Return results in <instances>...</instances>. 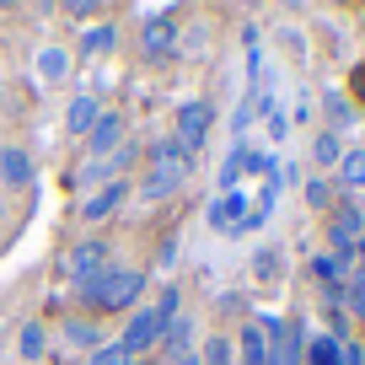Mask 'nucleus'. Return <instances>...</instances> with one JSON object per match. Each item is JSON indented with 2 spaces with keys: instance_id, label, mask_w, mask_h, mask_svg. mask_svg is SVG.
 Returning a JSON list of instances; mask_svg holds the SVG:
<instances>
[{
  "instance_id": "f257e3e1",
  "label": "nucleus",
  "mask_w": 365,
  "mask_h": 365,
  "mask_svg": "<svg viewBox=\"0 0 365 365\" xmlns=\"http://www.w3.org/2000/svg\"><path fill=\"white\" fill-rule=\"evenodd\" d=\"M145 296V274L140 269H103L91 285H81V301L91 312H129Z\"/></svg>"
},
{
  "instance_id": "f03ea898",
  "label": "nucleus",
  "mask_w": 365,
  "mask_h": 365,
  "mask_svg": "<svg viewBox=\"0 0 365 365\" xmlns=\"http://www.w3.org/2000/svg\"><path fill=\"white\" fill-rule=\"evenodd\" d=\"M182 178H188V150H182L178 140H161V145H156V156H150L145 182H140V199L161 205V199H172V194L182 188Z\"/></svg>"
},
{
  "instance_id": "7ed1b4c3",
  "label": "nucleus",
  "mask_w": 365,
  "mask_h": 365,
  "mask_svg": "<svg viewBox=\"0 0 365 365\" xmlns=\"http://www.w3.org/2000/svg\"><path fill=\"white\" fill-rule=\"evenodd\" d=\"M167 322H172V317H161L156 307H135V317H129V328H124V339H118V349H124V354H145L150 344H161Z\"/></svg>"
},
{
  "instance_id": "20e7f679",
  "label": "nucleus",
  "mask_w": 365,
  "mask_h": 365,
  "mask_svg": "<svg viewBox=\"0 0 365 365\" xmlns=\"http://www.w3.org/2000/svg\"><path fill=\"white\" fill-rule=\"evenodd\" d=\"M210 124H215V108H210V103H199V97H194V103H182V108H178V135H172V140H178V145L188 150V156H194V150L205 145Z\"/></svg>"
},
{
  "instance_id": "39448f33",
  "label": "nucleus",
  "mask_w": 365,
  "mask_h": 365,
  "mask_svg": "<svg viewBox=\"0 0 365 365\" xmlns=\"http://www.w3.org/2000/svg\"><path fill=\"white\" fill-rule=\"evenodd\" d=\"M108 269V247H103V242H81V247H70L65 252V279H70V285H91V279H97V274H103Z\"/></svg>"
},
{
  "instance_id": "423d86ee",
  "label": "nucleus",
  "mask_w": 365,
  "mask_h": 365,
  "mask_svg": "<svg viewBox=\"0 0 365 365\" xmlns=\"http://www.w3.org/2000/svg\"><path fill=\"white\" fill-rule=\"evenodd\" d=\"M140 43H145L150 59L178 54V27H172V16H167V11H161V16H145V27H140Z\"/></svg>"
},
{
  "instance_id": "0eeeda50",
  "label": "nucleus",
  "mask_w": 365,
  "mask_h": 365,
  "mask_svg": "<svg viewBox=\"0 0 365 365\" xmlns=\"http://www.w3.org/2000/svg\"><path fill=\"white\" fill-rule=\"evenodd\" d=\"M124 199H129V182H124V178H118V182H103V188H97V194L81 205V220H108L118 205H124Z\"/></svg>"
},
{
  "instance_id": "6e6552de",
  "label": "nucleus",
  "mask_w": 365,
  "mask_h": 365,
  "mask_svg": "<svg viewBox=\"0 0 365 365\" xmlns=\"http://www.w3.org/2000/svg\"><path fill=\"white\" fill-rule=\"evenodd\" d=\"M33 70H38L43 86H65V81H70V54L59 43H48V48H38V54H33Z\"/></svg>"
},
{
  "instance_id": "1a4fd4ad",
  "label": "nucleus",
  "mask_w": 365,
  "mask_h": 365,
  "mask_svg": "<svg viewBox=\"0 0 365 365\" xmlns=\"http://www.w3.org/2000/svg\"><path fill=\"white\" fill-rule=\"evenodd\" d=\"M118 145H124V118H118V113H103L97 124H91V161L113 156Z\"/></svg>"
},
{
  "instance_id": "9d476101",
  "label": "nucleus",
  "mask_w": 365,
  "mask_h": 365,
  "mask_svg": "<svg viewBox=\"0 0 365 365\" xmlns=\"http://www.w3.org/2000/svg\"><path fill=\"white\" fill-rule=\"evenodd\" d=\"M129 161H135V145H118L113 156L86 161V167H81V182H118V167H129Z\"/></svg>"
},
{
  "instance_id": "9b49d317",
  "label": "nucleus",
  "mask_w": 365,
  "mask_h": 365,
  "mask_svg": "<svg viewBox=\"0 0 365 365\" xmlns=\"http://www.w3.org/2000/svg\"><path fill=\"white\" fill-rule=\"evenodd\" d=\"M0 182H6V188H27V182H33V156L6 145L0 150Z\"/></svg>"
},
{
  "instance_id": "f8f14e48",
  "label": "nucleus",
  "mask_w": 365,
  "mask_h": 365,
  "mask_svg": "<svg viewBox=\"0 0 365 365\" xmlns=\"http://www.w3.org/2000/svg\"><path fill=\"white\" fill-rule=\"evenodd\" d=\"M103 118V108H97V97L91 91H81V97H70V108H65V129L70 135H91V124Z\"/></svg>"
},
{
  "instance_id": "ddd939ff",
  "label": "nucleus",
  "mask_w": 365,
  "mask_h": 365,
  "mask_svg": "<svg viewBox=\"0 0 365 365\" xmlns=\"http://www.w3.org/2000/svg\"><path fill=\"white\" fill-rule=\"evenodd\" d=\"M65 344H76V349H91V354H97V349H103V333L91 328L86 317H70V322H65Z\"/></svg>"
},
{
  "instance_id": "4468645a",
  "label": "nucleus",
  "mask_w": 365,
  "mask_h": 365,
  "mask_svg": "<svg viewBox=\"0 0 365 365\" xmlns=\"http://www.w3.org/2000/svg\"><path fill=\"white\" fill-rule=\"evenodd\" d=\"M312 161H317V167H339L344 161V140L333 135V129H322V135L312 140Z\"/></svg>"
},
{
  "instance_id": "2eb2a0df",
  "label": "nucleus",
  "mask_w": 365,
  "mask_h": 365,
  "mask_svg": "<svg viewBox=\"0 0 365 365\" xmlns=\"http://www.w3.org/2000/svg\"><path fill=\"white\" fill-rule=\"evenodd\" d=\"M118 43V33L108 22H97V27H81V54H108V48Z\"/></svg>"
},
{
  "instance_id": "dca6fc26",
  "label": "nucleus",
  "mask_w": 365,
  "mask_h": 365,
  "mask_svg": "<svg viewBox=\"0 0 365 365\" xmlns=\"http://www.w3.org/2000/svg\"><path fill=\"white\" fill-rule=\"evenodd\" d=\"M194 328H199L194 317H172L167 333H161V339H167V349H172V354H188V344H194Z\"/></svg>"
},
{
  "instance_id": "f3484780",
  "label": "nucleus",
  "mask_w": 365,
  "mask_h": 365,
  "mask_svg": "<svg viewBox=\"0 0 365 365\" xmlns=\"http://www.w3.org/2000/svg\"><path fill=\"white\" fill-rule=\"evenodd\" d=\"M16 349H22V360H43V322H22Z\"/></svg>"
},
{
  "instance_id": "a211bd4d",
  "label": "nucleus",
  "mask_w": 365,
  "mask_h": 365,
  "mask_svg": "<svg viewBox=\"0 0 365 365\" xmlns=\"http://www.w3.org/2000/svg\"><path fill=\"white\" fill-rule=\"evenodd\" d=\"M339 178L349 182V188H360V194H365V150H344V161H339Z\"/></svg>"
},
{
  "instance_id": "6ab92c4d",
  "label": "nucleus",
  "mask_w": 365,
  "mask_h": 365,
  "mask_svg": "<svg viewBox=\"0 0 365 365\" xmlns=\"http://www.w3.org/2000/svg\"><path fill=\"white\" fill-rule=\"evenodd\" d=\"M199 365H231V339H226V333H210V339H205Z\"/></svg>"
},
{
  "instance_id": "aec40b11",
  "label": "nucleus",
  "mask_w": 365,
  "mask_h": 365,
  "mask_svg": "<svg viewBox=\"0 0 365 365\" xmlns=\"http://www.w3.org/2000/svg\"><path fill=\"white\" fill-rule=\"evenodd\" d=\"M242 354H247V365H269V339L258 328H242Z\"/></svg>"
},
{
  "instance_id": "412c9836",
  "label": "nucleus",
  "mask_w": 365,
  "mask_h": 365,
  "mask_svg": "<svg viewBox=\"0 0 365 365\" xmlns=\"http://www.w3.org/2000/svg\"><path fill=\"white\" fill-rule=\"evenodd\" d=\"M307 360H312V365H339V339H328V333H322V339H312V344H307Z\"/></svg>"
},
{
  "instance_id": "4be33fe9",
  "label": "nucleus",
  "mask_w": 365,
  "mask_h": 365,
  "mask_svg": "<svg viewBox=\"0 0 365 365\" xmlns=\"http://www.w3.org/2000/svg\"><path fill=\"white\" fill-rule=\"evenodd\" d=\"M322 108H328V118H333V135H339L344 124H354V113H349V103H344L339 91H328V97H322Z\"/></svg>"
},
{
  "instance_id": "5701e85b",
  "label": "nucleus",
  "mask_w": 365,
  "mask_h": 365,
  "mask_svg": "<svg viewBox=\"0 0 365 365\" xmlns=\"http://www.w3.org/2000/svg\"><path fill=\"white\" fill-rule=\"evenodd\" d=\"M301 194H307V205H312V210H328L333 188H328V182H322V178H307V182H301Z\"/></svg>"
},
{
  "instance_id": "b1692460",
  "label": "nucleus",
  "mask_w": 365,
  "mask_h": 365,
  "mask_svg": "<svg viewBox=\"0 0 365 365\" xmlns=\"http://www.w3.org/2000/svg\"><path fill=\"white\" fill-rule=\"evenodd\" d=\"M86 365H135V354H124L118 344H103L97 354H86Z\"/></svg>"
},
{
  "instance_id": "393cba45",
  "label": "nucleus",
  "mask_w": 365,
  "mask_h": 365,
  "mask_svg": "<svg viewBox=\"0 0 365 365\" xmlns=\"http://www.w3.org/2000/svg\"><path fill=\"white\" fill-rule=\"evenodd\" d=\"M344 285H349V307H354V312L365 317V269H360V274H349Z\"/></svg>"
},
{
  "instance_id": "a878e982",
  "label": "nucleus",
  "mask_w": 365,
  "mask_h": 365,
  "mask_svg": "<svg viewBox=\"0 0 365 365\" xmlns=\"http://www.w3.org/2000/svg\"><path fill=\"white\" fill-rule=\"evenodd\" d=\"M339 365H365V349L360 344H339Z\"/></svg>"
},
{
  "instance_id": "bb28decb",
  "label": "nucleus",
  "mask_w": 365,
  "mask_h": 365,
  "mask_svg": "<svg viewBox=\"0 0 365 365\" xmlns=\"http://www.w3.org/2000/svg\"><path fill=\"white\" fill-rule=\"evenodd\" d=\"M172 365H199V354L188 349V354H172Z\"/></svg>"
},
{
  "instance_id": "cd10ccee",
  "label": "nucleus",
  "mask_w": 365,
  "mask_h": 365,
  "mask_svg": "<svg viewBox=\"0 0 365 365\" xmlns=\"http://www.w3.org/2000/svg\"><path fill=\"white\" fill-rule=\"evenodd\" d=\"M354 91H360V103H365V65L354 70Z\"/></svg>"
},
{
  "instance_id": "c85d7f7f",
  "label": "nucleus",
  "mask_w": 365,
  "mask_h": 365,
  "mask_svg": "<svg viewBox=\"0 0 365 365\" xmlns=\"http://www.w3.org/2000/svg\"><path fill=\"white\" fill-rule=\"evenodd\" d=\"M354 258H360V263H365V231H360V242H354Z\"/></svg>"
},
{
  "instance_id": "c756f323",
  "label": "nucleus",
  "mask_w": 365,
  "mask_h": 365,
  "mask_svg": "<svg viewBox=\"0 0 365 365\" xmlns=\"http://www.w3.org/2000/svg\"><path fill=\"white\" fill-rule=\"evenodd\" d=\"M0 108H6V91H0Z\"/></svg>"
}]
</instances>
